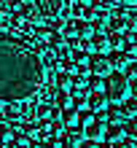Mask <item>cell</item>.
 Returning a JSON list of instances; mask_svg holds the SVG:
<instances>
[{"label": "cell", "mask_w": 137, "mask_h": 148, "mask_svg": "<svg viewBox=\"0 0 137 148\" xmlns=\"http://www.w3.org/2000/svg\"><path fill=\"white\" fill-rule=\"evenodd\" d=\"M89 73H91V75H102V78H108L110 73H113L110 57H108V54H91V57H89Z\"/></svg>", "instance_id": "5b68a950"}, {"label": "cell", "mask_w": 137, "mask_h": 148, "mask_svg": "<svg viewBox=\"0 0 137 148\" xmlns=\"http://www.w3.org/2000/svg\"><path fill=\"white\" fill-rule=\"evenodd\" d=\"M100 148H113V143H108V140H105V143H102Z\"/></svg>", "instance_id": "f546056e"}, {"label": "cell", "mask_w": 137, "mask_h": 148, "mask_svg": "<svg viewBox=\"0 0 137 148\" xmlns=\"http://www.w3.org/2000/svg\"><path fill=\"white\" fill-rule=\"evenodd\" d=\"M86 100H89V94H75V92H73V108L81 110L83 105H86Z\"/></svg>", "instance_id": "cb8c5ba5"}, {"label": "cell", "mask_w": 137, "mask_h": 148, "mask_svg": "<svg viewBox=\"0 0 137 148\" xmlns=\"http://www.w3.org/2000/svg\"><path fill=\"white\" fill-rule=\"evenodd\" d=\"M30 116V108H24V102H5L3 105V121L8 124H22Z\"/></svg>", "instance_id": "3957f363"}, {"label": "cell", "mask_w": 137, "mask_h": 148, "mask_svg": "<svg viewBox=\"0 0 137 148\" xmlns=\"http://www.w3.org/2000/svg\"><path fill=\"white\" fill-rule=\"evenodd\" d=\"M129 78H126L124 70H113L108 78H105V94H108V100H113V102H124L126 97H129Z\"/></svg>", "instance_id": "7a4b0ae2"}, {"label": "cell", "mask_w": 137, "mask_h": 148, "mask_svg": "<svg viewBox=\"0 0 137 148\" xmlns=\"http://www.w3.org/2000/svg\"><path fill=\"white\" fill-rule=\"evenodd\" d=\"M108 3L110 5H113V3L116 5H137V0H108Z\"/></svg>", "instance_id": "4316f807"}, {"label": "cell", "mask_w": 137, "mask_h": 148, "mask_svg": "<svg viewBox=\"0 0 137 148\" xmlns=\"http://www.w3.org/2000/svg\"><path fill=\"white\" fill-rule=\"evenodd\" d=\"M40 148H57L59 145V135H38Z\"/></svg>", "instance_id": "ac0fdd59"}, {"label": "cell", "mask_w": 137, "mask_h": 148, "mask_svg": "<svg viewBox=\"0 0 137 148\" xmlns=\"http://www.w3.org/2000/svg\"><path fill=\"white\" fill-rule=\"evenodd\" d=\"M121 137H126L124 124H110V127L105 129V140H108V143H116V140H121Z\"/></svg>", "instance_id": "9a60e30c"}, {"label": "cell", "mask_w": 137, "mask_h": 148, "mask_svg": "<svg viewBox=\"0 0 137 148\" xmlns=\"http://www.w3.org/2000/svg\"><path fill=\"white\" fill-rule=\"evenodd\" d=\"M38 3V8H40V14L43 16H48V19H54V16H59V14H65V0H35Z\"/></svg>", "instance_id": "9c48e42d"}, {"label": "cell", "mask_w": 137, "mask_h": 148, "mask_svg": "<svg viewBox=\"0 0 137 148\" xmlns=\"http://www.w3.org/2000/svg\"><path fill=\"white\" fill-rule=\"evenodd\" d=\"M105 129H108L105 119H91L89 124L83 127V135H86L89 140H100V137H105Z\"/></svg>", "instance_id": "30bf717a"}, {"label": "cell", "mask_w": 137, "mask_h": 148, "mask_svg": "<svg viewBox=\"0 0 137 148\" xmlns=\"http://www.w3.org/2000/svg\"><path fill=\"white\" fill-rule=\"evenodd\" d=\"M22 135H27V137H38L35 124H24V127H22Z\"/></svg>", "instance_id": "484cf974"}, {"label": "cell", "mask_w": 137, "mask_h": 148, "mask_svg": "<svg viewBox=\"0 0 137 148\" xmlns=\"http://www.w3.org/2000/svg\"><path fill=\"white\" fill-rule=\"evenodd\" d=\"M134 148H137V145H134Z\"/></svg>", "instance_id": "836d02e7"}, {"label": "cell", "mask_w": 137, "mask_h": 148, "mask_svg": "<svg viewBox=\"0 0 137 148\" xmlns=\"http://www.w3.org/2000/svg\"><path fill=\"white\" fill-rule=\"evenodd\" d=\"M46 65L27 40L0 35V102H27L43 89Z\"/></svg>", "instance_id": "6da1fadb"}, {"label": "cell", "mask_w": 137, "mask_h": 148, "mask_svg": "<svg viewBox=\"0 0 137 148\" xmlns=\"http://www.w3.org/2000/svg\"><path fill=\"white\" fill-rule=\"evenodd\" d=\"M14 124H8V121H3V124H0V145H8L14 140V129H11Z\"/></svg>", "instance_id": "2e32d148"}, {"label": "cell", "mask_w": 137, "mask_h": 148, "mask_svg": "<svg viewBox=\"0 0 137 148\" xmlns=\"http://www.w3.org/2000/svg\"><path fill=\"white\" fill-rule=\"evenodd\" d=\"M89 89L91 92H105V78L102 75H91L89 78Z\"/></svg>", "instance_id": "44dd1931"}, {"label": "cell", "mask_w": 137, "mask_h": 148, "mask_svg": "<svg viewBox=\"0 0 137 148\" xmlns=\"http://www.w3.org/2000/svg\"><path fill=\"white\" fill-rule=\"evenodd\" d=\"M108 57H110V65H113V70H124V67L132 62V59H129V51H124V49H113Z\"/></svg>", "instance_id": "7c38bea8"}, {"label": "cell", "mask_w": 137, "mask_h": 148, "mask_svg": "<svg viewBox=\"0 0 137 148\" xmlns=\"http://www.w3.org/2000/svg\"><path fill=\"white\" fill-rule=\"evenodd\" d=\"M108 105V94L105 92H89V100H86V108L91 113H100V110H105Z\"/></svg>", "instance_id": "8fae6325"}, {"label": "cell", "mask_w": 137, "mask_h": 148, "mask_svg": "<svg viewBox=\"0 0 137 148\" xmlns=\"http://www.w3.org/2000/svg\"><path fill=\"white\" fill-rule=\"evenodd\" d=\"M129 97H137V78L129 84Z\"/></svg>", "instance_id": "f1b7e54d"}, {"label": "cell", "mask_w": 137, "mask_h": 148, "mask_svg": "<svg viewBox=\"0 0 137 148\" xmlns=\"http://www.w3.org/2000/svg\"><path fill=\"white\" fill-rule=\"evenodd\" d=\"M108 43H110V51H113V49H121V46H124V32L108 30Z\"/></svg>", "instance_id": "d6986e66"}, {"label": "cell", "mask_w": 137, "mask_h": 148, "mask_svg": "<svg viewBox=\"0 0 137 148\" xmlns=\"http://www.w3.org/2000/svg\"><path fill=\"white\" fill-rule=\"evenodd\" d=\"M67 35H75V38H81V40H89L94 35V24L89 19H70V24L65 27Z\"/></svg>", "instance_id": "277c9868"}, {"label": "cell", "mask_w": 137, "mask_h": 148, "mask_svg": "<svg viewBox=\"0 0 137 148\" xmlns=\"http://www.w3.org/2000/svg\"><path fill=\"white\" fill-rule=\"evenodd\" d=\"M59 119H62V124H65V127H78V121H81V110L70 105V108H65V110H62V116H59Z\"/></svg>", "instance_id": "4fadbf2b"}, {"label": "cell", "mask_w": 137, "mask_h": 148, "mask_svg": "<svg viewBox=\"0 0 137 148\" xmlns=\"http://www.w3.org/2000/svg\"><path fill=\"white\" fill-rule=\"evenodd\" d=\"M124 129H126V137H132V140H137V116H129V119H126Z\"/></svg>", "instance_id": "ffe728a7"}, {"label": "cell", "mask_w": 137, "mask_h": 148, "mask_svg": "<svg viewBox=\"0 0 137 148\" xmlns=\"http://www.w3.org/2000/svg\"><path fill=\"white\" fill-rule=\"evenodd\" d=\"M134 145H137V140H132V137H121V140L113 143V148H134Z\"/></svg>", "instance_id": "d4e9b609"}, {"label": "cell", "mask_w": 137, "mask_h": 148, "mask_svg": "<svg viewBox=\"0 0 137 148\" xmlns=\"http://www.w3.org/2000/svg\"><path fill=\"white\" fill-rule=\"evenodd\" d=\"M121 105H124V110H126V116H137V97H126Z\"/></svg>", "instance_id": "7402d4cb"}, {"label": "cell", "mask_w": 137, "mask_h": 148, "mask_svg": "<svg viewBox=\"0 0 137 148\" xmlns=\"http://www.w3.org/2000/svg\"><path fill=\"white\" fill-rule=\"evenodd\" d=\"M81 46H83V51H91V54H105V51L110 49L108 32H94L89 40H81Z\"/></svg>", "instance_id": "52a82bcc"}, {"label": "cell", "mask_w": 137, "mask_h": 148, "mask_svg": "<svg viewBox=\"0 0 137 148\" xmlns=\"http://www.w3.org/2000/svg\"><path fill=\"white\" fill-rule=\"evenodd\" d=\"M0 116H3V108H0Z\"/></svg>", "instance_id": "d6a6232c"}, {"label": "cell", "mask_w": 137, "mask_h": 148, "mask_svg": "<svg viewBox=\"0 0 137 148\" xmlns=\"http://www.w3.org/2000/svg\"><path fill=\"white\" fill-rule=\"evenodd\" d=\"M124 73H126V78H129V81H134V78H137V59H132V62L124 67Z\"/></svg>", "instance_id": "603a6c76"}, {"label": "cell", "mask_w": 137, "mask_h": 148, "mask_svg": "<svg viewBox=\"0 0 137 148\" xmlns=\"http://www.w3.org/2000/svg\"><path fill=\"white\" fill-rule=\"evenodd\" d=\"M134 59H137V49H134Z\"/></svg>", "instance_id": "1f68e13d"}, {"label": "cell", "mask_w": 137, "mask_h": 148, "mask_svg": "<svg viewBox=\"0 0 137 148\" xmlns=\"http://www.w3.org/2000/svg\"><path fill=\"white\" fill-rule=\"evenodd\" d=\"M75 3H89V0H75Z\"/></svg>", "instance_id": "4dcf8cb0"}, {"label": "cell", "mask_w": 137, "mask_h": 148, "mask_svg": "<svg viewBox=\"0 0 137 148\" xmlns=\"http://www.w3.org/2000/svg\"><path fill=\"white\" fill-rule=\"evenodd\" d=\"M78 148H100V143H97V140H89V137H86V140H83Z\"/></svg>", "instance_id": "83f0119b"}, {"label": "cell", "mask_w": 137, "mask_h": 148, "mask_svg": "<svg viewBox=\"0 0 137 148\" xmlns=\"http://www.w3.org/2000/svg\"><path fill=\"white\" fill-rule=\"evenodd\" d=\"M70 84H73V75L70 73H57V78H54L57 89H67V92H70Z\"/></svg>", "instance_id": "e0dca14e"}, {"label": "cell", "mask_w": 137, "mask_h": 148, "mask_svg": "<svg viewBox=\"0 0 137 148\" xmlns=\"http://www.w3.org/2000/svg\"><path fill=\"white\" fill-rule=\"evenodd\" d=\"M97 119H105L108 124H126V110L124 105H113V108H105V110H100L97 113Z\"/></svg>", "instance_id": "ba28073f"}, {"label": "cell", "mask_w": 137, "mask_h": 148, "mask_svg": "<svg viewBox=\"0 0 137 148\" xmlns=\"http://www.w3.org/2000/svg\"><path fill=\"white\" fill-rule=\"evenodd\" d=\"M83 140H86V135H83L81 127H65V132L59 135V145L62 148H78Z\"/></svg>", "instance_id": "8992f818"}, {"label": "cell", "mask_w": 137, "mask_h": 148, "mask_svg": "<svg viewBox=\"0 0 137 148\" xmlns=\"http://www.w3.org/2000/svg\"><path fill=\"white\" fill-rule=\"evenodd\" d=\"M86 89H89L86 73H75V75H73V84H70V92H75V94H86Z\"/></svg>", "instance_id": "5bb4252c"}]
</instances>
